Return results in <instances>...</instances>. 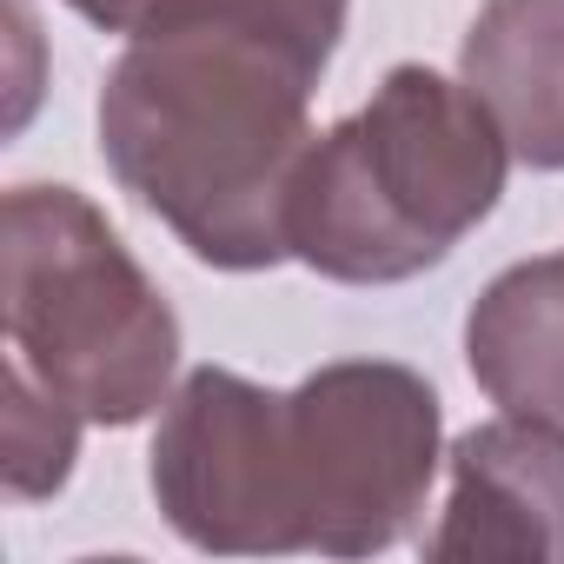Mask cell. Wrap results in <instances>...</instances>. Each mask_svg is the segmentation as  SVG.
Instances as JSON below:
<instances>
[{"mask_svg": "<svg viewBox=\"0 0 564 564\" xmlns=\"http://www.w3.org/2000/svg\"><path fill=\"white\" fill-rule=\"evenodd\" d=\"M438 399L419 372L346 359L300 392L199 366L160 419L153 498L199 551H386L425 505Z\"/></svg>", "mask_w": 564, "mask_h": 564, "instance_id": "obj_1", "label": "cell"}, {"mask_svg": "<svg viewBox=\"0 0 564 564\" xmlns=\"http://www.w3.org/2000/svg\"><path fill=\"white\" fill-rule=\"evenodd\" d=\"M313 61L259 34L206 28L133 41L100 94L107 166L206 265H279L286 199L313 153Z\"/></svg>", "mask_w": 564, "mask_h": 564, "instance_id": "obj_2", "label": "cell"}, {"mask_svg": "<svg viewBox=\"0 0 564 564\" xmlns=\"http://www.w3.org/2000/svg\"><path fill=\"white\" fill-rule=\"evenodd\" d=\"M505 153L471 87L399 67L372 107L313 140L286 199V252L346 286L412 279L498 206Z\"/></svg>", "mask_w": 564, "mask_h": 564, "instance_id": "obj_3", "label": "cell"}, {"mask_svg": "<svg viewBox=\"0 0 564 564\" xmlns=\"http://www.w3.org/2000/svg\"><path fill=\"white\" fill-rule=\"evenodd\" d=\"M8 366L94 425H140L173 379L180 326L113 226L74 186H14L0 206Z\"/></svg>", "mask_w": 564, "mask_h": 564, "instance_id": "obj_4", "label": "cell"}, {"mask_svg": "<svg viewBox=\"0 0 564 564\" xmlns=\"http://www.w3.org/2000/svg\"><path fill=\"white\" fill-rule=\"evenodd\" d=\"M438 564H564V432L557 419H498L452 445V505L425 544Z\"/></svg>", "mask_w": 564, "mask_h": 564, "instance_id": "obj_5", "label": "cell"}, {"mask_svg": "<svg viewBox=\"0 0 564 564\" xmlns=\"http://www.w3.org/2000/svg\"><path fill=\"white\" fill-rule=\"evenodd\" d=\"M465 87L498 120L505 147L557 173L564 166V0H485L465 34Z\"/></svg>", "mask_w": 564, "mask_h": 564, "instance_id": "obj_6", "label": "cell"}, {"mask_svg": "<svg viewBox=\"0 0 564 564\" xmlns=\"http://www.w3.org/2000/svg\"><path fill=\"white\" fill-rule=\"evenodd\" d=\"M465 359L491 405L564 419V252L491 279L465 326Z\"/></svg>", "mask_w": 564, "mask_h": 564, "instance_id": "obj_7", "label": "cell"}, {"mask_svg": "<svg viewBox=\"0 0 564 564\" xmlns=\"http://www.w3.org/2000/svg\"><path fill=\"white\" fill-rule=\"evenodd\" d=\"M67 8L87 14L94 28L133 34V41H153V34H206V28L259 34V41L293 47L300 61H313L326 74L333 47L346 34V8H352V0H67Z\"/></svg>", "mask_w": 564, "mask_h": 564, "instance_id": "obj_8", "label": "cell"}, {"mask_svg": "<svg viewBox=\"0 0 564 564\" xmlns=\"http://www.w3.org/2000/svg\"><path fill=\"white\" fill-rule=\"evenodd\" d=\"M74 432H80V419L67 405H54L21 366H8V491L14 498H47L67 485Z\"/></svg>", "mask_w": 564, "mask_h": 564, "instance_id": "obj_9", "label": "cell"}]
</instances>
